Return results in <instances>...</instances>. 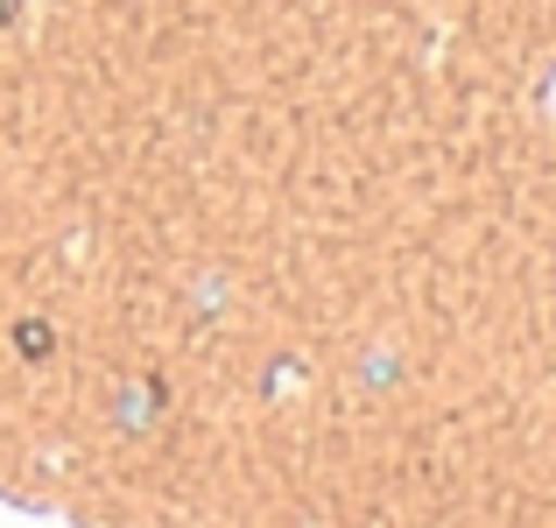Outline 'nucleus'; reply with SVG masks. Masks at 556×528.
<instances>
[{
  "label": "nucleus",
  "mask_w": 556,
  "mask_h": 528,
  "mask_svg": "<svg viewBox=\"0 0 556 528\" xmlns=\"http://www.w3.org/2000/svg\"><path fill=\"white\" fill-rule=\"evenodd\" d=\"M22 352H50V331H42V325H22Z\"/></svg>",
  "instance_id": "1"
}]
</instances>
